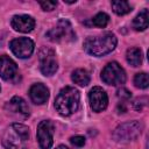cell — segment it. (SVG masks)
Returning a JSON list of instances; mask_svg holds the SVG:
<instances>
[{
	"mask_svg": "<svg viewBox=\"0 0 149 149\" xmlns=\"http://www.w3.org/2000/svg\"><path fill=\"white\" fill-rule=\"evenodd\" d=\"M71 79L74 84L79 86H86L90 84L91 77H90V73L85 69H76L71 74Z\"/></svg>",
	"mask_w": 149,
	"mask_h": 149,
	"instance_id": "e0dca14e",
	"label": "cell"
},
{
	"mask_svg": "<svg viewBox=\"0 0 149 149\" xmlns=\"http://www.w3.org/2000/svg\"><path fill=\"white\" fill-rule=\"evenodd\" d=\"M79 101V91L72 86H65L55 99V108L62 116H70L78 109Z\"/></svg>",
	"mask_w": 149,
	"mask_h": 149,
	"instance_id": "7a4b0ae2",
	"label": "cell"
},
{
	"mask_svg": "<svg viewBox=\"0 0 149 149\" xmlns=\"http://www.w3.org/2000/svg\"><path fill=\"white\" fill-rule=\"evenodd\" d=\"M70 142L76 147H83L85 144V137L81 135H76L70 137Z\"/></svg>",
	"mask_w": 149,
	"mask_h": 149,
	"instance_id": "603a6c76",
	"label": "cell"
},
{
	"mask_svg": "<svg viewBox=\"0 0 149 149\" xmlns=\"http://www.w3.org/2000/svg\"><path fill=\"white\" fill-rule=\"evenodd\" d=\"M45 36L51 41V42H70L76 40V34L72 29V26L69 20L62 19L57 22V24L51 28Z\"/></svg>",
	"mask_w": 149,
	"mask_h": 149,
	"instance_id": "5b68a950",
	"label": "cell"
},
{
	"mask_svg": "<svg viewBox=\"0 0 149 149\" xmlns=\"http://www.w3.org/2000/svg\"><path fill=\"white\" fill-rule=\"evenodd\" d=\"M147 102H148V98H147V97H141V98H137V99L134 100L133 107H134L135 111L141 112V111L147 106Z\"/></svg>",
	"mask_w": 149,
	"mask_h": 149,
	"instance_id": "44dd1931",
	"label": "cell"
},
{
	"mask_svg": "<svg viewBox=\"0 0 149 149\" xmlns=\"http://www.w3.org/2000/svg\"><path fill=\"white\" fill-rule=\"evenodd\" d=\"M55 52L54 50L49 49V48H42L40 50L38 54V58H40V70L44 76H52L56 73L57 69H58V64L55 57Z\"/></svg>",
	"mask_w": 149,
	"mask_h": 149,
	"instance_id": "ba28073f",
	"label": "cell"
},
{
	"mask_svg": "<svg viewBox=\"0 0 149 149\" xmlns=\"http://www.w3.org/2000/svg\"><path fill=\"white\" fill-rule=\"evenodd\" d=\"M35 44L29 37H19L9 42V49L19 58H28L34 52Z\"/></svg>",
	"mask_w": 149,
	"mask_h": 149,
	"instance_id": "9c48e42d",
	"label": "cell"
},
{
	"mask_svg": "<svg viewBox=\"0 0 149 149\" xmlns=\"http://www.w3.org/2000/svg\"><path fill=\"white\" fill-rule=\"evenodd\" d=\"M112 9L115 14L118 15H125V14H128L130 10H132V7L127 2V1H123V0H115V1H112Z\"/></svg>",
	"mask_w": 149,
	"mask_h": 149,
	"instance_id": "ac0fdd59",
	"label": "cell"
},
{
	"mask_svg": "<svg viewBox=\"0 0 149 149\" xmlns=\"http://www.w3.org/2000/svg\"><path fill=\"white\" fill-rule=\"evenodd\" d=\"M55 123L51 120H43L37 125L36 136L41 149H50L54 143Z\"/></svg>",
	"mask_w": 149,
	"mask_h": 149,
	"instance_id": "52a82bcc",
	"label": "cell"
},
{
	"mask_svg": "<svg viewBox=\"0 0 149 149\" xmlns=\"http://www.w3.org/2000/svg\"><path fill=\"white\" fill-rule=\"evenodd\" d=\"M29 128L22 123H12L3 133L2 146L5 149H28Z\"/></svg>",
	"mask_w": 149,
	"mask_h": 149,
	"instance_id": "3957f363",
	"label": "cell"
},
{
	"mask_svg": "<svg viewBox=\"0 0 149 149\" xmlns=\"http://www.w3.org/2000/svg\"><path fill=\"white\" fill-rule=\"evenodd\" d=\"M29 97L34 104L43 105L49 99V88L42 83L34 84L29 90Z\"/></svg>",
	"mask_w": 149,
	"mask_h": 149,
	"instance_id": "5bb4252c",
	"label": "cell"
},
{
	"mask_svg": "<svg viewBox=\"0 0 149 149\" xmlns=\"http://www.w3.org/2000/svg\"><path fill=\"white\" fill-rule=\"evenodd\" d=\"M56 149H69V148H68L66 146H64V144H59V146H58Z\"/></svg>",
	"mask_w": 149,
	"mask_h": 149,
	"instance_id": "d4e9b609",
	"label": "cell"
},
{
	"mask_svg": "<svg viewBox=\"0 0 149 149\" xmlns=\"http://www.w3.org/2000/svg\"><path fill=\"white\" fill-rule=\"evenodd\" d=\"M40 6L42 7L43 10H54L57 6V1H40Z\"/></svg>",
	"mask_w": 149,
	"mask_h": 149,
	"instance_id": "7402d4cb",
	"label": "cell"
},
{
	"mask_svg": "<svg viewBox=\"0 0 149 149\" xmlns=\"http://www.w3.org/2000/svg\"><path fill=\"white\" fill-rule=\"evenodd\" d=\"M118 97H119L120 99H122V100H128V99L132 97V93H130L127 88L121 87V88L118 90Z\"/></svg>",
	"mask_w": 149,
	"mask_h": 149,
	"instance_id": "cb8c5ba5",
	"label": "cell"
},
{
	"mask_svg": "<svg viewBox=\"0 0 149 149\" xmlns=\"http://www.w3.org/2000/svg\"><path fill=\"white\" fill-rule=\"evenodd\" d=\"M148 24H149V13L148 9H143L133 20V28L137 31H143L148 28Z\"/></svg>",
	"mask_w": 149,
	"mask_h": 149,
	"instance_id": "2e32d148",
	"label": "cell"
},
{
	"mask_svg": "<svg viewBox=\"0 0 149 149\" xmlns=\"http://www.w3.org/2000/svg\"><path fill=\"white\" fill-rule=\"evenodd\" d=\"M5 108L14 114H19L23 118H28L29 116V107L27 105V102L24 101L23 98L21 97H13L6 105Z\"/></svg>",
	"mask_w": 149,
	"mask_h": 149,
	"instance_id": "4fadbf2b",
	"label": "cell"
},
{
	"mask_svg": "<svg viewBox=\"0 0 149 149\" xmlns=\"http://www.w3.org/2000/svg\"><path fill=\"white\" fill-rule=\"evenodd\" d=\"M118 44V38L112 31H106L97 36H90L84 42V49L94 57H101L112 52Z\"/></svg>",
	"mask_w": 149,
	"mask_h": 149,
	"instance_id": "6da1fadb",
	"label": "cell"
},
{
	"mask_svg": "<svg viewBox=\"0 0 149 149\" xmlns=\"http://www.w3.org/2000/svg\"><path fill=\"white\" fill-rule=\"evenodd\" d=\"M142 130H143L142 122H140L137 120L127 121V122L119 125L114 129L112 136H113L114 141H116V142H129V141L136 140L141 135Z\"/></svg>",
	"mask_w": 149,
	"mask_h": 149,
	"instance_id": "277c9868",
	"label": "cell"
},
{
	"mask_svg": "<svg viewBox=\"0 0 149 149\" xmlns=\"http://www.w3.org/2000/svg\"><path fill=\"white\" fill-rule=\"evenodd\" d=\"M0 91H1V86H0Z\"/></svg>",
	"mask_w": 149,
	"mask_h": 149,
	"instance_id": "484cf974",
	"label": "cell"
},
{
	"mask_svg": "<svg viewBox=\"0 0 149 149\" xmlns=\"http://www.w3.org/2000/svg\"><path fill=\"white\" fill-rule=\"evenodd\" d=\"M17 76L16 63L7 55L0 56V77L5 80H13Z\"/></svg>",
	"mask_w": 149,
	"mask_h": 149,
	"instance_id": "7c38bea8",
	"label": "cell"
},
{
	"mask_svg": "<svg viewBox=\"0 0 149 149\" xmlns=\"http://www.w3.org/2000/svg\"><path fill=\"white\" fill-rule=\"evenodd\" d=\"M134 84L139 88H147L149 86V77L146 72L136 73L134 77Z\"/></svg>",
	"mask_w": 149,
	"mask_h": 149,
	"instance_id": "ffe728a7",
	"label": "cell"
},
{
	"mask_svg": "<svg viewBox=\"0 0 149 149\" xmlns=\"http://www.w3.org/2000/svg\"><path fill=\"white\" fill-rule=\"evenodd\" d=\"M108 22H109V16H108L106 13H102V12L98 13V14L94 15L93 19H92V24L95 26V27H98V28H104V27H106V26L108 24Z\"/></svg>",
	"mask_w": 149,
	"mask_h": 149,
	"instance_id": "d6986e66",
	"label": "cell"
},
{
	"mask_svg": "<svg viewBox=\"0 0 149 149\" xmlns=\"http://www.w3.org/2000/svg\"><path fill=\"white\" fill-rule=\"evenodd\" d=\"M101 79L107 85L119 86L126 83V72L119 63L111 62L102 69Z\"/></svg>",
	"mask_w": 149,
	"mask_h": 149,
	"instance_id": "8992f818",
	"label": "cell"
},
{
	"mask_svg": "<svg viewBox=\"0 0 149 149\" xmlns=\"http://www.w3.org/2000/svg\"><path fill=\"white\" fill-rule=\"evenodd\" d=\"M10 26L15 31L20 33H30L35 28V20L33 16L27 14L14 15L10 21Z\"/></svg>",
	"mask_w": 149,
	"mask_h": 149,
	"instance_id": "8fae6325",
	"label": "cell"
},
{
	"mask_svg": "<svg viewBox=\"0 0 149 149\" xmlns=\"http://www.w3.org/2000/svg\"><path fill=\"white\" fill-rule=\"evenodd\" d=\"M126 59H127V63L134 68L136 66H140L142 64V61H143V52L140 48H129L127 50V54H126Z\"/></svg>",
	"mask_w": 149,
	"mask_h": 149,
	"instance_id": "9a60e30c",
	"label": "cell"
},
{
	"mask_svg": "<svg viewBox=\"0 0 149 149\" xmlns=\"http://www.w3.org/2000/svg\"><path fill=\"white\" fill-rule=\"evenodd\" d=\"M88 101H90V106L93 109V112L99 113L106 109L108 105V97L105 90H102V87L94 86L93 88H91L88 93Z\"/></svg>",
	"mask_w": 149,
	"mask_h": 149,
	"instance_id": "30bf717a",
	"label": "cell"
}]
</instances>
